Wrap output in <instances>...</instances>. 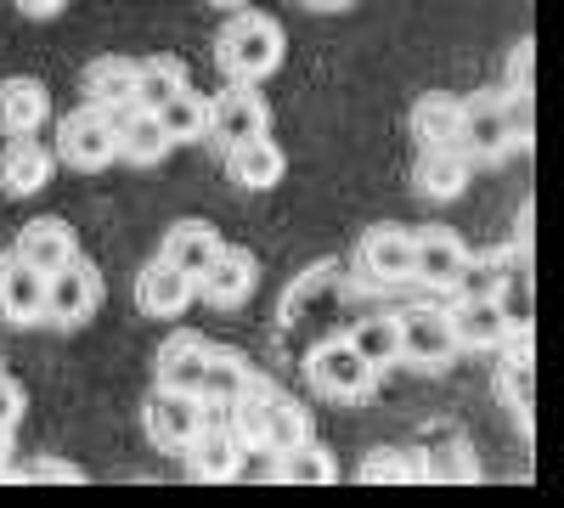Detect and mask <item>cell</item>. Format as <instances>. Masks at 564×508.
Listing matches in <instances>:
<instances>
[{
	"instance_id": "obj_24",
	"label": "cell",
	"mask_w": 564,
	"mask_h": 508,
	"mask_svg": "<svg viewBox=\"0 0 564 508\" xmlns=\"http://www.w3.org/2000/svg\"><path fill=\"white\" fill-rule=\"evenodd\" d=\"M18 260H29L34 271H57L63 260H74L79 249H74V233H68V220H57V215H40V220H29L23 233H18V249H12Z\"/></svg>"
},
{
	"instance_id": "obj_27",
	"label": "cell",
	"mask_w": 564,
	"mask_h": 508,
	"mask_svg": "<svg viewBox=\"0 0 564 508\" xmlns=\"http://www.w3.org/2000/svg\"><path fill=\"white\" fill-rule=\"evenodd\" d=\"M254 385V367L238 356V350H209V367H204V385H198V401L204 407H238Z\"/></svg>"
},
{
	"instance_id": "obj_28",
	"label": "cell",
	"mask_w": 564,
	"mask_h": 508,
	"mask_svg": "<svg viewBox=\"0 0 564 508\" xmlns=\"http://www.w3.org/2000/svg\"><path fill=\"white\" fill-rule=\"evenodd\" d=\"M271 475H276L282 486H334V480H339V464H334V452H327V446H316V441L305 435L300 446L276 452Z\"/></svg>"
},
{
	"instance_id": "obj_34",
	"label": "cell",
	"mask_w": 564,
	"mask_h": 508,
	"mask_svg": "<svg viewBox=\"0 0 564 508\" xmlns=\"http://www.w3.org/2000/svg\"><path fill=\"white\" fill-rule=\"evenodd\" d=\"M18 480H29V486H85V475L74 464H57V457H40V464H29Z\"/></svg>"
},
{
	"instance_id": "obj_8",
	"label": "cell",
	"mask_w": 564,
	"mask_h": 508,
	"mask_svg": "<svg viewBox=\"0 0 564 508\" xmlns=\"http://www.w3.org/2000/svg\"><path fill=\"white\" fill-rule=\"evenodd\" d=\"M204 401L198 396H186V390H153L148 396V407H141V430H148V441L159 446V452H186V441H193L198 430H204Z\"/></svg>"
},
{
	"instance_id": "obj_1",
	"label": "cell",
	"mask_w": 564,
	"mask_h": 508,
	"mask_svg": "<svg viewBox=\"0 0 564 508\" xmlns=\"http://www.w3.org/2000/svg\"><path fill=\"white\" fill-rule=\"evenodd\" d=\"M215 63L231 85H260L282 68V23L265 12H231L215 34Z\"/></svg>"
},
{
	"instance_id": "obj_25",
	"label": "cell",
	"mask_w": 564,
	"mask_h": 508,
	"mask_svg": "<svg viewBox=\"0 0 564 508\" xmlns=\"http://www.w3.org/2000/svg\"><path fill=\"white\" fill-rule=\"evenodd\" d=\"M215 249H220V233H215L209 220H175L170 233H164V244H159V260H170L186 277H198L215 260Z\"/></svg>"
},
{
	"instance_id": "obj_9",
	"label": "cell",
	"mask_w": 564,
	"mask_h": 508,
	"mask_svg": "<svg viewBox=\"0 0 564 508\" xmlns=\"http://www.w3.org/2000/svg\"><path fill=\"white\" fill-rule=\"evenodd\" d=\"M254 277H260V260H254L249 249L220 244V249H215V260L193 277V294H198V300H209L215 311H231V305H243V300L254 294Z\"/></svg>"
},
{
	"instance_id": "obj_5",
	"label": "cell",
	"mask_w": 564,
	"mask_h": 508,
	"mask_svg": "<svg viewBox=\"0 0 564 508\" xmlns=\"http://www.w3.org/2000/svg\"><path fill=\"white\" fill-rule=\"evenodd\" d=\"M231 412H243V424H249V435L276 457V452H289V446H300L305 435H311V424H305V407L300 401H289V396H276V390H254L249 385V396L231 407Z\"/></svg>"
},
{
	"instance_id": "obj_3",
	"label": "cell",
	"mask_w": 564,
	"mask_h": 508,
	"mask_svg": "<svg viewBox=\"0 0 564 508\" xmlns=\"http://www.w3.org/2000/svg\"><path fill=\"white\" fill-rule=\"evenodd\" d=\"M97 305H102V271L85 255L63 260L57 271H45V311L40 316L52 322V328H79L85 316H97Z\"/></svg>"
},
{
	"instance_id": "obj_10",
	"label": "cell",
	"mask_w": 564,
	"mask_h": 508,
	"mask_svg": "<svg viewBox=\"0 0 564 508\" xmlns=\"http://www.w3.org/2000/svg\"><path fill=\"white\" fill-rule=\"evenodd\" d=\"M395 328H401V361L423 367V374H441V367L452 361V350H457L452 322H446V311H435V305H417V311L395 316Z\"/></svg>"
},
{
	"instance_id": "obj_33",
	"label": "cell",
	"mask_w": 564,
	"mask_h": 508,
	"mask_svg": "<svg viewBox=\"0 0 564 508\" xmlns=\"http://www.w3.org/2000/svg\"><path fill=\"white\" fill-rule=\"evenodd\" d=\"M502 277H508V266H502V260H475V255H468V260H463V271L452 277V294H457V300H497Z\"/></svg>"
},
{
	"instance_id": "obj_39",
	"label": "cell",
	"mask_w": 564,
	"mask_h": 508,
	"mask_svg": "<svg viewBox=\"0 0 564 508\" xmlns=\"http://www.w3.org/2000/svg\"><path fill=\"white\" fill-rule=\"evenodd\" d=\"M209 7H220V12H226V7H243V0H209Z\"/></svg>"
},
{
	"instance_id": "obj_18",
	"label": "cell",
	"mask_w": 564,
	"mask_h": 508,
	"mask_svg": "<svg viewBox=\"0 0 564 508\" xmlns=\"http://www.w3.org/2000/svg\"><path fill=\"white\" fill-rule=\"evenodd\" d=\"M446 322H452L457 350H502L508 345V316L497 300H457L446 311Z\"/></svg>"
},
{
	"instance_id": "obj_13",
	"label": "cell",
	"mask_w": 564,
	"mask_h": 508,
	"mask_svg": "<svg viewBox=\"0 0 564 508\" xmlns=\"http://www.w3.org/2000/svg\"><path fill=\"white\" fill-rule=\"evenodd\" d=\"M209 350H215V345H209L204 334H193V328L170 334V339L159 345V361H153L159 385H164V390H186V396H198L204 367H209Z\"/></svg>"
},
{
	"instance_id": "obj_14",
	"label": "cell",
	"mask_w": 564,
	"mask_h": 508,
	"mask_svg": "<svg viewBox=\"0 0 564 508\" xmlns=\"http://www.w3.org/2000/svg\"><path fill=\"white\" fill-rule=\"evenodd\" d=\"M181 457L198 480H238L243 475V441L226 435V424H215V419H204V430L186 441Z\"/></svg>"
},
{
	"instance_id": "obj_20",
	"label": "cell",
	"mask_w": 564,
	"mask_h": 508,
	"mask_svg": "<svg viewBox=\"0 0 564 508\" xmlns=\"http://www.w3.org/2000/svg\"><path fill=\"white\" fill-rule=\"evenodd\" d=\"M52 114V97H45V85L29 79V74H12L0 79V136H34Z\"/></svg>"
},
{
	"instance_id": "obj_17",
	"label": "cell",
	"mask_w": 564,
	"mask_h": 508,
	"mask_svg": "<svg viewBox=\"0 0 564 508\" xmlns=\"http://www.w3.org/2000/svg\"><path fill=\"white\" fill-rule=\"evenodd\" d=\"M193 277L175 271L170 260H148L135 271V305L148 311V316H181L186 305H193Z\"/></svg>"
},
{
	"instance_id": "obj_12",
	"label": "cell",
	"mask_w": 564,
	"mask_h": 508,
	"mask_svg": "<svg viewBox=\"0 0 564 508\" xmlns=\"http://www.w3.org/2000/svg\"><path fill=\"white\" fill-rule=\"evenodd\" d=\"M463 260H468V244L457 233H446V226H423V233L412 238V283L452 289V277L463 271Z\"/></svg>"
},
{
	"instance_id": "obj_35",
	"label": "cell",
	"mask_w": 564,
	"mask_h": 508,
	"mask_svg": "<svg viewBox=\"0 0 564 508\" xmlns=\"http://www.w3.org/2000/svg\"><path fill=\"white\" fill-rule=\"evenodd\" d=\"M508 85H513V97H531V40L513 45V57H508Z\"/></svg>"
},
{
	"instance_id": "obj_22",
	"label": "cell",
	"mask_w": 564,
	"mask_h": 508,
	"mask_svg": "<svg viewBox=\"0 0 564 508\" xmlns=\"http://www.w3.org/2000/svg\"><path fill=\"white\" fill-rule=\"evenodd\" d=\"M361 271L372 283H406L412 277V233H401V226H372L361 238Z\"/></svg>"
},
{
	"instance_id": "obj_31",
	"label": "cell",
	"mask_w": 564,
	"mask_h": 508,
	"mask_svg": "<svg viewBox=\"0 0 564 508\" xmlns=\"http://www.w3.org/2000/svg\"><path fill=\"white\" fill-rule=\"evenodd\" d=\"M181 85H186V68L170 63V57H141L135 63V102L141 108H159L164 97H175Z\"/></svg>"
},
{
	"instance_id": "obj_7",
	"label": "cell",
	"mask_w": 564,
	"mask_h": 508,
	"mask_svg": "<svg viewBox=\"0 0 564 508\" xmlns=\"http://www.w3.org/2000/svg\"><path fill=\"white\" fill-rule=\"evenodd\" d=\"M57 159L63 164H74V170H102V164H113L119 159V148H113V114L108 108H74V114H63V125H57Z\"/></svg>"
},
{
	"instance_id": "obj_6",
	"label": "cell",
	"mask_w": 564,
	"mask_h": 508,
	"mask_svg": "<svg viewBox=\"0 0 564 508\" xmlns=\"http://www.w3.org/2000/svg\"><path fill=\"white\" fill-rule=\"evenodd\" d=\"M265 130H271V114H265V102H260L254 85H231V79H226L220 97H204V136H209V142L238 148V142H249V136H265Z\"/></svg>"
},
{
	"instance_id": "obj_15",
	"label": "cell",
	"mask_w": 564,
	"mask_h": 508,
	"mask_svg": "<svg viewBox=\"0 0 564 508\" xmlns=\"http://www.w3.org/2000/svg\"><path fill=\"white\" fill-rule=\"evenodd\" d=\"M113 148H119V159H130V164H159L175 142L164 136V125H159L153 108L130 102V108H113Z\"/></svg>"
},
{
	"instance_id": "obj_29",
	"label": "cell",
	"mask_w": 564,
	"mask_h": 508,
	"mask_svg": "<svg viewBox=\"0 0 564 508\" xmlns=\"http://www.w3.org/2000/svg\"><path fill=\"white\" fill-rule=\"evenodd\" d=\"M345 339H350V350L372 367V374H384V367L401 361V328H395V316H361Z\"/></svg>"
},
{
	"instance_id": "obj_38",
	"label": "cell",
	"mask_w": 564,
	"mask_h": 508,
	"mask_svg": "<svg viewBox=\"0 0 564 508\" xmlns=\"http://www.w3.org/2000/svg\"><path fill=\"white\" fill-rule=\"evenodd\" d=\"M300 7H311V12H339V7H350V0H300Z\"/></svg>"
},
{
	"instance_id": "obj_30",
	"label": "cell",
	"mask_w": 564,
	"mask_h": 508,
	"mask_svg": "<svg viewBox=\"0 0 564 508\" xmlns=\"http://www.w3.org/2000/svg\"><path fill=\"white\" fill-rule=\"evenodd\" d=\"M153 114H159L170 142H198V136H204V97H198L193 85H181L175 97H164Z\"/></svg>"
},
{
	"instance_id": "obj_23",
	"label": "cell",
	"mask_w": 564,
	"mask_h": 508,
	"mask_svg": "<svg viewBox=\"0 0 564 508\" xmlns=\"http://www.w3.org/2000/svg\"><path fill=\"white\" fill-rule=\"evenodd\" d=\"M79 90H85V102L90 108H130L135 102V63L124 57H90L85 74H79Z\"/></svg>"
},
{
	"instance_id": "obj_26",
	"label": "cell",
	"mask_w": 564,
	"mask_h": 508,
	"mask_svg": "<svg viewBox=\"0 0 564 508\" xmlns=\"http://www.w3.org/2000/svg\"><path fill=\"white\" fill-rule=\"evenodd\" d=\"M468 164H475V159H468L463 148H423L412 181H417L423 198H457L468 187Z\"/></svg>"
},
{
	"instance_id": "obj_2",
	"label": "cell",
	"mask_w": 564,
	"mask_h": 508,
	"mask_svg": "<svg viewBox=\"0 0 564 508\" xmlns=\"http://www.w3.org/2000/svg\"><path fill=\"white\" fill-rule=\"evenodd\" d=\"M531 136V97H502V90H480V97L463 102V130H457V148L468 159H486L497 164L513 142Z\"/></svg>"
},
{
	"instance_id": "obj_36",
	"label": "cell",
	"mask_w": 564,
	"mask_h": 508,
	"mask_svg": "<svg viewBox=\"0 0 564 508\" xmlns=\"http://www.w3.org/2000/svg\"><path fill=\"white\" fill-rule=\"evenodd\" d=\"M23 401H29L23 385H18L12 374H0V424H18V419H23Z\"/></svg>"
},
{
	"instance_id": "obj_16",
	"label": "cell",
	"mask_w": 564,
	"mask_h": 508,
	"mask_svg": "<svg viewBox=\"0 0 564 508\" xmlns=\"http://www.w3.org/2000/svg\"><path fill=\"white\" fill-rule=\"evenodd\" d=\"M52 148L34 142V136H12L7 148H0V193H12V198H29L40 193L45 181H52Z\"/></svg>"
},
{
	"instance_id": "obj_21",
	"label": "cell",
	"mask_w": 564,
	"mask_h": 508,
	"mask_svg": "<svg viewBox=\"0 0 564 508\" xmlns=\"http://www.w3.org/2000/svg\"><path fill=\"white\" fill-rule=\"evenodd\" d=\"M417 148H457V130H463V97H446V90H423L406 114Z\"/></svg>"
},
{
	"instance_id": "obj_32",
	"label": "cell",
	"mask_w": 564,
	"mask_h": 508,
	"mask_svg": "<svg viewBox=\"0 0 564 508\" xmlns=\"http://www.w3.org/2000/svg\"><path fill=\"white\" fill-rule=\"evenodd\" d=\"M361 480H367V486H406V480H423V457H417V452H401V446H379V452H367Z\"/></svg>"
},
{
	"instance_id": "obj_19",
	"label": "cell",
	"mask_w": 564,
	"mask_h": 508,
	"mask_svg": "<svg viewBox=\"0 0 564 508\" xmlns=\"http://www.w3.org/2000/svg\"><path fill=\"white\" fill-rule=\"evenodd\" d=\"M226 170H231V181H238L243 193H271L289 164H282V148L271 142V130H265V136H249V142L226 148Z\"/></svg>"
},
{
	"instance_id": "obj_11",
	"label": "cell",
	"mask_w": 564,
	"mask_h": 508,
	"mask_svg": "<svg viewBox=\"0 0 564 508\" xmlns=\"http://www.w3.org/2000/svg\"><path fill=\"white\" fill-rule=\"evenodd\" d=\"M40 311H45V271H34L18 255H0V322L34 328Z\"/></svg>"
},
{
	"instance_id": "obj_37",
	"label": "cell",
	"mask_w": 564,
	"mask_h": 508,
	"mask_svg": "<svg viewBox=\"0 0 564 508\" xmlns=\"http://www.w3.org/2000/svg\"><path fill=\"white\" fill-rule=\"evenodd\" d=\"M12 7L23 12V18H34V23H45V18H57L68 0H12Z\"/></svg>"
},
{
	"instance_id": "obj_4",
	"label": "cell",
	"mask_w": 564,
	"mask_h": 508,
	"mask_svg": "<svg viewBox=\"0 0 564 508\" xmlns=\"http://www.w3.org/2000/svg\"><path fill=\"white\" fill-rule=\"evenodd\" d=\"M305 379H311V390L327 396V401H361L379 374H372V367L350 350V339L339 334V339H322V345L305 356Z\"/></svg>"
}]
</instances>
